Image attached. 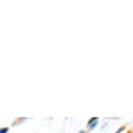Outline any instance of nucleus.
<instances>
[{
  "label": "nucleus",
  "mask_w": 133,
  "mask_h": 133,
  "mask_svg": "<svg viewBox=\"0 0 133 133\" xmlns=\"http://www.w3.org/2000/svg\"><path fill=\"white\" fill-rule=\"evenodd\" d=\"M6 132H8V128H3L0 131V133H6Z\"/></svg>",
  "instance_id": "f257e3e1"
}]
</instances>
